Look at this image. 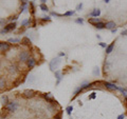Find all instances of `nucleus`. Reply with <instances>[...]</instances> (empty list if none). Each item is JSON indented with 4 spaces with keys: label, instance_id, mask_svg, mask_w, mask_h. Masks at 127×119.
Segmentation results:
<instances>
[{
    "label": "nucleus",
    "instance_id": "2eb2a0df",
    "mask_svg": "<svg viewBox=\"0 0 127 119\" xmlns=\"http://www.w3.org/2000/svg\"><path fill=\"white\" fill-rule=\"evenodd\" d=\"M95 28L97 29V30H103V29H106V23H104V22H99V23L95 24Z\"/></svg>",
    "mask_w": 127,
    "mask_h": 119
},
{
    "label": "nucleus",
    "instance_id": "7c9ffc66",
    "mask_svg": "<svg viewBox=\"0 0 127 119\" xmlns=\"http://www.w3.org/2000/svg\"><path fill=\"white\" fill-rule=\"evenodd\" d=\"M76 23H80V24H83V23H84V20H83L82 18H78V19H76Z\"/></svg>",
    "mask_w": 127,
    "mask_h": 119
},
{
    "label": "nucleus",
    "instance_id": "a211bd4d",
    "mask_svg": "<svg viewBox=\"0 0 127 119\" xmlns=\"http://www.w3.org/2000/svg\"><path fill=\"white\" fill-rule=\"evenodd\" d=\"M44 98L47 99V101H49V100H52L53 99V95L51 93H47V94H44Z\"/></svg>",
    "mask_w": 127,
    "mask_h": 119
},
{
    "label": "nucleus",
    "instance_id": "aec40b11",
    "mask_svg": "<svg viewBox=\"0 0 127 119\" xmlns=\"http://www.w3.org/2000/svg\"><path fill=\"white\" fill-rule=\"evenodd\" d=\"M74 13H75V11H68L67 13H65L63 16H65V17H69V16L74 15Z\"/></svg>",
    "mask_w": 127,
    "mask_h": 119
},
{
    "label": "nucleus",
    "instance_id": "f3484780",
    "mask_svg": "<svg viewBox=\"0 0 127 119\" xmlns=\"http://www.w3.org/2000/svg\"><path fill=\"white\" fill-rule=\"evenodd\" d=\"M21 42L23 43L24 45H30L32 43V41L30 40L29 38H27V37H24V38H22V40H21Z\"/></svg>",
    "mask_w": 127,
    "mask_h": 119
},
{
    "label": "nucleus",
    "instance_id": "c85d7f7f",
    "mask_svg": "<svg viewBox=\"0 0 127 119\" xmlns=\"http://www.w3.org/2000/svg\"><path fill=\"white\" fill-rule=\"evenodd\" d=\"M6 33H8V31H6L5 29H4V28H3V29H1V31H0V34H1V35H3V34H6Z\"/></svg>",
    "mask_w": 127,
    "mask_h": 119
},
{
    "label": "nucleus",
    "instance_id": "6ab92c4d",
    "mask_svg": "<svg viewBox=\"0 0 127 119\" xmlns=\"http://www.w3.org/2000/svg\"><path fill=\"white\" fill-rule=\"evenodd\" d=\"M39 9L41 10V11H44V12H48L49 11V9H48V7H47L44 3H41V4L39 5Z\"/></svg>",
    "mask_w": 127,
    "mask_h": 119
},
{
    "label": "nucleus",
    "instance_id": "473e14b6",
    "mask_svg": "<svg viewBox=\"0 0 127 119\" xmlns=\"http://www.w3.org/2000/svg\"><path fill=\"white\" fill-rule=\"evenodd\" d=\"M17 18H18V16H15V17H11V18H8V20H10V21H15V20H16Z\"/></svg>",
    "mask_w": 127,
    "mask_h": 119
},
{
    "label": "nucleus",
    "instance_id": "58836bf2",
    "mask_svg": "<svg viewBox=\"0 0 127 119\" xmlns=\"http://www.w3.org/2000/svg\"><path fill=\"white\" fill-rule=\"evenodd\" d=\"M54 119H61V118H60V115H57V116H55Z\"/></svg>",
    "mask_w": 127,
    "mask_h": 119
},
{
    "label": "nucleus",
    "instance_id": "a878e982",
    "mask_svg": "<svg viewBox=\"0 0 127 119\" xmlns=\"http://www.w3.org/2000/svg\"><path fill=\"white\" fill-rule=\"evenodd\" d=\"M66 111H67V113L70 115V114H71V113H72V111H73V106H71V105H70V106H68V108H66Z\"/></svg>",
    "mask_w": 127,
    "mask_h": 119
},
{
    "label": "nucleus",
    "instance_id": "f03ea898",
    "mask_svg": "<svg viewBox=\"0 0 127 119\" xmlns=\"http://www.w3.org/2000/svg\"><path fill=\"white\" fill-rule=\"evenodd\" d=\"M17 108H18V102L17 101H10L6 105V110L8 112H15V111H17Z\"/></svg>",
    "mask_w": 127,
    "mask_h": 119
},
{
    "label": "nucleus",
    "instance_id": "cd10ccee",
    "mask_svg": "<svg viewBox=\"0 0 127 119\" xmlns=\"http://www.w3.org/2000/svg\"><path fill=\"white\" fill-rule=\"evenodd\" d=\"M42 20H44V21H50L51 18L49 17V16H44V17H42Z\"/></svg>",
    "mask_w": 127,
    "mask_h": 119
},
{
    "label": "nucleus",
    "instance_id": "dca6fc26",
    "mask_svg": "<svg viewBox=\"0 0 127 119\" xmlns=\"http://www.w3.org/2000/svg\"><path fill=\"white\" fill-rule=\"evenodd\" d=\"M17 71H18V66H17L16 64H12V65L8 68V72L10 73H16Z\"/></svg>",
    "mask_w": 127,
    "mask_h": 119
},
{
    "label": "nucleus",
    "instance_id": "ea45409f",
    "mask_svg": "<svg viewBox=\"0 0 127 119\" xmlns=\"http://www.w3.org/2000/svg\"><path fill=\"white\" fill-rule=\"evenodd\" d=\"M40 1H41L42 3H46V2H47V0H40Z\"/></svg>",
    "mask_w": 127,
    "mask_h": 119
},
{
    "label": "nucleus",
    "instance_id": "4c0bfd02",
    "mask_svg": "<svg viewBox=\"0 0 127 119\" xmlns=\"http://www.w3.org/2000/svg\"><path fill=\"white\" fill-rule=\"evenodd\" d=\"M111 33H112V34H115V33H116V29H113V30H111Z\"/></svg>",
    "mask_w": 127,
    "mask_h": 119
},
{
    "label": "nucleus",
    "instance_id": "e433bc0d",
    "mask_svg": "<svg viewBox=\"0 0 127 119\" xmlns=\"http://www.w3.org/2000/svg\"><path fill=\"white\" fill-rule=\"evenodd\" d=\"M34 81V76H31V78H29V82H33Z\"/></svg>",
    "mask_w": 127,
    "mask_h": 119
},
{
    "label": "nucleus",
    "instance_id": "9d476101",
    "mask_svg": "<svg viewBox=\"0 0 127 119\" xmlns=\"http://www.w3.org/2000/svg\"><path fill=\"white\" fill-rule=\"evenodd\" d=\"M88 21H89V23H91V24H93V25H95L96 23L101 22V19H99V17H93V18H89Z\"/></svg>",
    "mask_w": 127,
    "mask_h": 119
},
{
    "label": "nucleus",
    "instance_id": "f257e3e1",
    "mask_svg": "<svg viewBox=\"0 0 127 119\" xmlns=\"http://www.w3.org/2000/svg\"><path fill=\"white\" fill-rule=\"evenodd\" d=\"M60 61H61V60H60V58H59V57L54 58L53 60H51V62H50V70L53 71V72H55V69L58 68Z\"/></svg>",
    "mask_w": 127,
    "mask_h": 119
},
{
    "label": "nucleus",
    "instance_id": "39448f33",
    "mask_svg": "<svg viewBox=\"0 0 127 119\" xmlns=\"http://www.w3.org/2000/svg\"><path fill=\"white\" fill-rule=\"evenodd\" d=\"M8 49H10V44L8 42H0V52L8 51Z\"/></svg>",
    "mask_w": 127,
    "mask_h": 119
},
{
    "label": "nucleus",
    "instance_id": "79ce46f5",
    "mask_svg": "<svg viewBox=\"0 0 127 119\" xmlns=\"http://www.w3.org/2000/svg\"><path fill=\"white\" fill-rule=\"evenodd\" d=\"M21 1H22L23 3H27V1H28V0H21Z\"/></svg>",
    "mask_w": 127,
    "mask_h": 119
},
{
    "label": "nucleus",
    "instance_id": "c9c22d12",
    "mask_svg": "<svg viewBox=\"0 0 127 119\" xmlns=\"http://www.w3.org/2000/svg\"><path fill=\"white\" fill-rule=\"evenodd\" d=\"M122 35H123V36H127V30H124V31H123V32H122Z\"/></svg>",
    "mask_w": 127,
    "mask_h": 119
},
{
    "label": "nucleus",
    "instance_id": "6e6552de",
    "mask_svg": "<svg viewBox=\"0 0 127 119\" xmlns=\"http://www.w3.org/2000/svg\"><path fill=\"white\" fill-rule=\"evenodd\" d=\"M115 26H116V24H115V22L114 21H108V22H106V29L107 30H113V29H115Z\"/></svg>",
    "mask_w": 127,
    "mask_h": 119
},
{
    "label": "nucleus",
    "instance_id": "4468645a",
    "mask_svg": "<svg viewBox=\"0 0 127 119\" xmlns=\"http://www.w3.org/2000/svg\"><path fill=\"white\" fill-rule=\"evenodd\" d=\"M113 49H114V42H112V43H110L107 47H106V53L110 54L112 51H113Z\"/></svg>",
    "mask_w": 127,
    "mask_h": 119
},
{
    "label": "nucleus",
    "instance_id": "1a4fd4ad",
    "mask_svg": "<svg viewBox=\"0 0 127 119\" xmlns=\"http://www.w3.org/2000/svg\"><path fill=\"white\" fill-rule=\"evenodd\" d=\"M4 29H5L8 32H10V31H13L16 29V23L15 22H11V23H8L6 26H4Z\"/></svg>",
    "mask_w": 127,
    "mask_h": 119
},
{
    "label": "nucleus",
    "instance_id": "f704fd0d",
    "mask_svg": "<svg viewBox=\"0 0 127 119\" xmlns=\"http://www.w3.org/2000/svg\"><path fill=\"white\" fill-rule=\"evenodd\" d=\"M89 98H90V99H94V98H95V93H92V94H91Z\"/></svg>",
    "mask_w": 127,
    "mask_h": 119
},
{
    "label": "nucleus",
    "instance_id": "5701e85b",
    "mask_svg": "<svg viewBox=\"0 0 127 119\" xmlns=\"http://www.w3.org/2000/svg\"><path fill=\"white\" fill-rule=\"evenodd\" d=\"M93 75H94V76H99V68H94V70H93Z\"/></svg>",
    "mask_w": 127,
    "mask_h": 119
},
{
    "label": "nucleus",
    "instance_id": "9b49d317",
    "mask_svg": "<svg viewBox=\"0 0 127 119\" xmlns=\"http://www.w3.org/2000/svg\"><path fill=\"white\" fill-rule=\"evenodd\" d=\"M99 15H101V10L99 9H94L90 13V16H92V17H99Z\"/></svg>",
    "mask_w": 127,
    "mask_h": 119
},
{
    "label": "nucleus",
    "instance_id": "0eeeda50",
    "mask_svg": "<svg viewBox=\"0 0 127 119\" xmlns=\"http://www.w3.org/2000/svg\"><path fill=\"white\" fill-rule=\"evenodd\" d=\"M35 64H36V60L34 59V58H30V59L27 61V66L29 69L34 68V66H35Z\"/></svg>",
    "mask_w": 127,
    "mask_h": 119
},
{
    "label": "nucleus",
    "instance_id": "b1692460",
    "mask_svg": "<svg viewBox=\"0 0 127 119\" xmlns=\"http://www.w3.org/2000/svg\"><path fill=\"white\" fill-rule=\"evenodd\" d=\"M27 5H28V3H23V5L20 7V10H21V13H23V12H25V11H27Z\"/></svg>",
    "mask_w": 127,
    "mask_h": 119
},
{
    "label": "nucleus",
    "instance_id": "a19ab883",
    "mask_svg": "<svg viewBox=\"0 0 127 119\" xmlns=\"http://www.w3.org/2000/svg\"><path fill=\"white\" fill-rule=\"evenodd\" d=\"M104 1H105L106 3H108V2H110V0H104Z\"/></svg>",
    "mask_w": 127,
    "mask_h": 119
},
{
    "label": "nucleus",
    "instance_id": "2f4dec72",
    "mask_svg": "<svg viewBox=\"0 0 127 119\" xmlns=\"http://www.w3.org/2000/svg\"><path fill=\"white\" fill-rule=\"evenodd\" d=\"M99 45H101V47H105V49H106V47H108V45H107V44H106V43H104V42H99Z\"/></svg>",
    "mask_w": 127,
    "mask_h": 119
},
{
    "label": "nucleus",
    "instance_id": "bb28decb",
    "mask_svg": "<svg viewBox=\"0 0 127 119\" xmlns=\"http://www.w3.org/2000/svg\"><path fill=\"white\" fill-rule=\"evenodd\" d=\"M28 23H30V20H29V19L22 20V21H21V26H24V25H27Z\"/></svg>",
    "mask_w": 127,
    "mask_h": 119
},
{
    "label": "nucleus",
    "instance_id": "72a5a7b5",
    "mask_svg": "<svg viewBox=\"0 0 127 119\" xmlns=\"http://www.w3.org/2000/svg\"><path fill=\"white\" fill-rule=\"evenodd\" d=\"M124 114H121V115H119V116H118V118H116V119H124Z\"/></svg>",
    "mask_w": 127,
    "mask_h": 119
},
{
    "label": "nucleus",
    "instance_id": "f8f14e48",
    "mask_svg": "<svg viewBox=\"0 0 127 119\" xmlns=\"http://www.w3.org/2000/svg\"><path fill=\"white\" fill-rule=\"evenodd\" d=\"M54 74H55V78L57 79L56 84H59V82L61 81V74H60V72H59V71H55Z\"/></svg>",
    "mask_w": 127,
    "mask_h": 119
},
{
    "label": "nucleus",
    "instance_id": "ddd939ff",
    "mask_svg": "<svg viewBox=\"0 0 127 119\" xmlns=\"http://www.w3.org/2000/svg\"><path fill=\"white\" fill-rule=\"evenodd\" d=\"M0 100H1V103L3 104V105H8V102H10V101H8V96H6V95L1 96V99H0Z\"/></svg>",
    "mask_w": 127,
    "mask_h": 119
},
{
    "label": "nucleus",
    "instance_id": "423d86ee",
    "mask_svg": "<svg viewBox=\"0 0 127 119\" xmlns=\"http://www.w3.org/2000/svg\"><path fill=\"white\" fill-rule=\"evenodd\" d=\"M104 85H105L106 89L108 90H119V87H116V85H114L113 83H110V82H104Z\"/></svg>",
    "mask_w": 127,
    "mask_h": 119
},
{
    "label": "nucleus",
    "instance_id": "7ed1b4c3",
    "mask_svg": "<svg viewBox=\"0 0 127 119\" xmlns=\"http://www.w3.org/2000/svg\"><path fill=\"white\" fill-rule=\"evenodd\" d=\"M29 59H30L29 52H28V51L20 52V54H19V61H20V62H27Z\"/></svg>",
    "mask_w": 127,
    "mask_h": 119
},
{
    "label": "nucleus",
    "instance_id": "c756f323",
    "mask_svg": "<svg viewBox=\"0 0 127 119\" xmlns=\"http://www.w3.org/2000/svg\"><path fill=\"white\" fill-rule=\"evenodd\" d=\"M83 7V3H79V4H77V7H76V11H80Z\"/></svg>",
    "mask_w": 127,
    "mask_h": 119
},
{
    "label": "nucleus",
    "instance_id": "412c9836",
    "mask_svg": "<svg viewBox=\"0 0 127 119\" xmlns=\"http://www.w3.org/2000/svg\"><path fill=\"white\" fill-rule=\"evenodd\" d=\"M4 87H5V81H4V79L0 78V90L3 89Z\"/></svg>",
    "mask_w": 127,
    "mask_h": 119
},
{
    "label": "nucleus",
    "instance_id": "393cba45",
    "mask_svg": "<svg viewBox=\"0 0 127 119\" xmlns=\"http://www.w3.org/2000/svg\"><path fill=\"white\" fill-rule=\"evenodd\" d=\"M20 41V39L18 38H10L8 39V42H19Z\"/></svg>",
    "mask_w": 127,
    "mask_h": 119
},
{
    "label": "nucleus",
    "instance_id": "4be33fe9",
    "mask_svg": "<svg viewBox=\"0 0 127 119\" xmlns=\"http://www.w3.org/2000/svg\"><path fill=\"white\" fill-rule=\"evenodd\" d=\"M82 91H84V90H83V89H82V87H78L77 89L75 90V92H74V96L78 95V94H79V93H80V92H82Z\"/></svg>",
    "mask_w": 127,
    "mask_h": 119
},
{
    "label": "nucleus",
    "instance_id": "20e7f679",
    "mask_svg": "<svg viewBox=\"0 0 127 119\" xmlns=\"http://www.w3.org/2000/svg\"><path fill=\"white\" fill-rule=\"evenodd\" d=\"M23 96L27 98H32L35 96V92H34L33 90H25V91L23 92Z\"/></svg>",
    "mask_w": 127,
    "mask_h": 119
}]
</instances>
